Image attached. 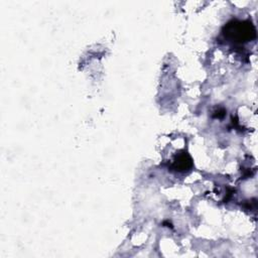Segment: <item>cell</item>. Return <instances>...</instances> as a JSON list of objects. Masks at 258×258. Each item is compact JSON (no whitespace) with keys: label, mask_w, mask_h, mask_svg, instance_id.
Masks as SVG:
<instances>
[{"label":"cell","mask_w":258,"mask_h":258,"mask_svg":"<svg viewBox=\"0 0 258 258\" xmlns=\"http://www.w3.org/2000/svg\"><path fill=\"white\" fill-rule=\"evenodd\" d=\"M191 166V157L186 152H181L178 155H176L172 163V168L177 171H184L186 169H189Z\"/></svg>","instance_id":"obj_2"},{"label":"cell","mask_w":258,"mask_h":258,"mask_svg":"<svg viewBox=\"0 0 258 258\" xmlns=\"http://www.w3.org/2000/svg\"><path fill=\"white\" fill-rule=\"evenodd\" d=\"M223 34L231 41L243 43L256 37V29L249 20H231L224 26Z\"/></svg>","instance_id":"obj_1"}]
</instances>
